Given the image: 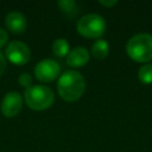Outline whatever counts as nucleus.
<instances>
[{
    "mask_svg": "<svg viewBox=\"0 0 152 152\" xmlns=\"http://www.w3.org/2000/svg\"><path fill=\"white\" fill-rule=\"evenodd\" d=\"M5 69H6V57L0 51V76L4 74Z\"/></svg>",
    "mask_w": 152,
    "mask_h": 152,
    "instance_id": "dca6fc26",
    "label": "nucleus"
},
{
    "mask_svg": "<svg viewBox=\"0 0 152 152\" xmlns=\"http://www.w3.org/2000/svg\"><path fill=\"white\" fill-rule=\"evenodd\" d=\"M99 4L102 5V6H104V7H113V6H115L118 4V1L116 0H109V1H107V0H104V1L103 0H100Z\"/></svg>",
    "mask_w": 152,
    "mask_h": 152,
    "instance_id": "f3484780",
    "label": "nucleus"
},
{
    "mask_svg": "<svg viewBox=\"0 0 152 152\" xmlns=\"http://www.w3.org/2000/svg\"><path fill=\"white\" fill-rule=\"evenodd\" d=\"M61 72L59 64L50 58L43 59L34 66V76L40 82H51L55 81Z\"/></svg>",
    "mask_w": 152,
    "mask_h": 152,
    "instance_id": "423d86ee",
    "label": "nucleus"
},
{
    "mask_svg": "<svg viewBox=\"0 0 152 152\" xmlns=\"http://www.w3.org/2000/svg\"><path fill=\"white\" fill-rule=\"evenodd\" d=\"M128 57L139 63L152 61V34L138 33L131 37L126 44Z\"/></svg>",
    "mask_w": 152,
    "mask_h": 152,
    "instance_id": "f03ea898",
    "label": "nucleus"
},
{
    "mask_svg": "<svg viewBox=\"0 0 152 152\" xmlns=\"http://www.w3.org/2000/svg\"><path fill=\"white\" fill-rule=\"evenodd\" d=\"M52 52L55 56L57 57H65L68 56V53L70 52V48H69V43L66 39L64 38H59L56 39L52 44Z\"/></svg>",
    "mask_w": 152,
    "mask_h": 152,
    "instance_id": "9b49d317",
    "label": "nucleus"
},
{
    "mask_svg": "<svg viewBox=\"0 0 152 152\" xmlns=\"http://www.w3.org/2000/svg\"><path fill=\"white\" fill-rule=\"evenodd\" d=\"M6 58L17 65H23L26 64L30 58H31V51L28 49V46L19 40H13L10 42V44L6 46V51H5Z\"/></svg>",
    "mask_w": 152,
    "mask_h": 152,
    "instance_id": "39448f33",
    "label": "nucleus"
},
{
    "mask_svg": "<svg viewBox=\"0 0 152 152\" xmlns=\"http://www.w3.org/2000/svg\"><path fill=\"white\" fill-rule=\"evenodd\" d=\"M5 25H6V27H7L12 33H14V34H20V33L25 32L26 26H27V21H26V18H25L20 12L13 11V12H10V13L6 15Z\"/></svg>",
    "mask_w": 152,
    "mask_h": 152,
    "instance_id": "6e6552de",
    "label": "nucleus"
},
{
    "mask_svg": "<svg viewBox=\"0 0 152 152\" xmlns=\"http://www.w3.org/2000/svg\"><path fill=\"white\" fill-rule=\"evenodd\" d=\"M57 5H58V7L61 8L62 12H64L66 14H70L71 12H74L76 2L74 0H61V1L57 2Z\"/></svg>",
    "mask_w": 152,
    "mask_h": 152,
    "instance_id": "ddd939ff",
    "label": "nucleus"
},
{
    "mask_svg": "<svg viewBox=\"0 0 152 152\" xmlns=\"http://www.w3.org/2000/svg\"><path fill=\"white\" fill-rule=\"evenodd\" d=\"M138 78L144 84H151L152 83V64L147 63L141 65L138 70Z\"/></svg>",
    "mask_w": 152,
    "mask_h": 152,
    "instance_id": "f8f14e48",
    "label": "nucleus"
},
{
    "mask_svg": "<svg viewBox=\"0 0 152 152\" xmlns=\"http://www.w3.org/2000/svg\"><path fill=\"white\" fill-rule=\"evenodd\" d=\"M57 90L64 101H77L86 90L84 77L76 70H66L58 77Z\"/></svg>",
    "mask_w": 152,
    "mask_h": 152,
    "instance_id": "f257e3e1",
    "label": "nucleus"
},
{
    "mask_svg": "<svg viewBox=\"0 0 152 152\" xmlns=\"http://www.w3.org/2000/svg\"><path fill=\"white\" fill-rule=\"evenodd\" d=\"M88 61H89V52L83 46H77L72 49L66 56V64L75 69L82 68L88 63Z\"/></svg>",
    "mask_w": 152,
    "mask_h": 152,
    "instance_id": "1a4fd4ad",
    "label": "nucleus"
},
{
    "mask_svg": "<svg viewBox=\"0 0 152 152\" xmlns=\"http://www.w3.org/2000/svg\"><path fill=\"white\" fill-rule=\"evenodd\" d=\"M109 53V45L104 39H97L91 46V55L96 59H104Z\"/></svg>",
    "mask_w": 152,
    "mask_h": 152,
    "instance_id": "9d476101",
    "label": "nucleus"
},
{
    "mask_svg": "<svg viewBox=\"0 0 152 152\" xmlns=\"http://www.w3.org/2000/svg\"><path fill=\"white\" fill-rule=\"evenodd\" d=\"M76 30L81 36L86 38H100L106 31V21L100 14L89 13L78 19Z\"/></svg>",
    "mask_w": 152,
    "mask_h": 152,
    "instance_id": "20e7f679",
    "label": "nucleus"
},
{
    "mask_svg": "<svg viewBox=\"0 0 152 152\" xmlns=\"http://www.w3.org/2000/svg\"><path fill=\"white\" fill-rule=\"evenodd\" d=\"M18 82H19L20 86H23L24 88L27 89V88H30V87L32 86V77H31L30 74H27V72H23V74L19 76Z\"/></svg>",
    "mask_w": 152,
    "mask_h": 152,
    "instance_id": "4468645a",
    "label": "nucleus"
},
{
    "mask_svg": "<svg viewBox=\"0 0 152 152\" xmlns=\"http://www.w3.org/2000/svg\"><path fill=\"white\" fill-rule=\"evenodd\" d=\"M23 107V97L17 91H10L7 93L1 102V113L6 118H14L19 114Z\"/></svg>",
    "mask_w": 152,
    "mask_h": 152,
    "instance_id": "0eeeda50",
    "label": "nucleus"
},
{
    "mask_svg": "<svg viewBox=\"0 0 152 152\" xmlns=\"http://www.w3.org/2000/svg\"><path fill=\"white\" fill-rule=\"evenodd\" d=\"M8 42V33L4 30V28H0V49L4 48Z\"/></svg>",
    "mask_w": 152,
    "mask_h": 152,
    "instance_id": "2eb2a0df",
    "label": "nucleus"
},
{
    "mask_svg": "<svg viewBox=\"0 0 152 152\" xmlns=\"http://www.w3.org/2000/svg\"><path fill=\"white\" fill-rule=\"evenodd\" d=\"M24 100L28 108L33 110H44L52 106L55 101V95L49 87L37 84L25 89Z\"/></svg>",
    "mask_w": 152,
    "mask_h": 152,
    "instance_id": "7ed1b4c3",
    "label": "nucleus"
}]
</instances>
